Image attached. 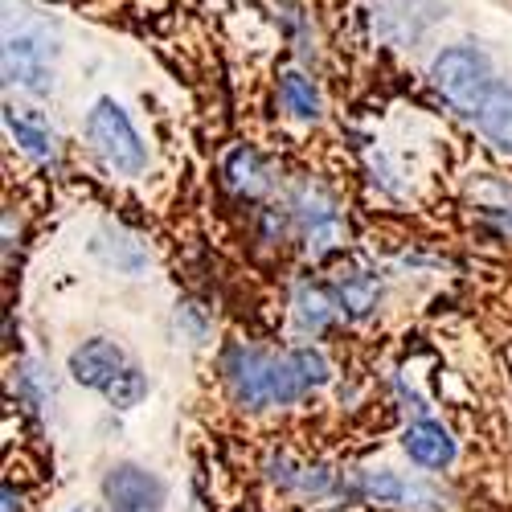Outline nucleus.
I'll return each instance as SVG.
<instances>
[{
	"label": "nucleus",
	"mask_w": 512,
	"mask_h": 512,
	"mask_svg": "<svg viewBox=\"0 0 512 512\" xmlns=\"http://www.w3.org/2000/svg\"><path fill=\"white\" fill-rule=\"evenodd\" d=\"M222 377L234 402L250 410H267V406H291L308 398L332 377V369L324 353L312 345L291 349V353H263L250 345H230L222 357Z\"/></svg>",
	"instance_id": "nucleus-1"
},
{
	"label": "nucleus",
	"mask_w": 512,
	"mask_h": 512,
	"mask_svg": "<svg viewBox=\"0 0 512 512\" xmlns=\"http://www.w3.org/2000/svg\"><path fill=\"white\" fill-rule=\"evenodd\" d=\"M70 377L78 381V386H87L95 394H103L107 402L132 410L144 402L148 394V377L140 373V365L127 357L115 340H82V345L70 353Z\"/></svg>",
	"instance_id": "nucleus-2"
},
{
	"label": "nucleus",
	"mask_w": 512,
	"mask_h": 512,
	"mask_svg": "<svg viewBox=\"0 0 512 512\" xmlns=\"http://www.w3.org/2000/svg\"><path fill=\"white\" fill-rule=\"evenodd\" d=\"M87 140L95 144V152L103 156L107 168L123 177H140L148 168V148L140 140V132L127 119V111L115 99H99L87 115Z\"/></svg>",
	"instance_id": "nucleus-3"
},
{
	"label": "nucleus",
	"mask_w": 512,
	"mask_h": 512,
	"mask_svg": "<svg viewBox=\"0 0 512 512\" xmlns=\"http://www.w3.org/2000/svg\"><path fill=\"white\" fill-rule=\"evenodd\" d=\"M431 82L435 91L463 115H476L480 103L488 99L492 82V66L476 46H451L431 62Z\"/></svg>",
	"instance_id": "nucleus-4"
},
{
	"label": "nucleus",
	"mask_w": 512,
	"mask_h": 512,
	"mask_svg": "<svg viewBox=\"0 0 512 512\" xmlns=\"http://www.w3.org/2000/svg\"><path fill=\"white\" fill-rule=\"evenodd\" d=\"M54 37L46 29H21L5 37V78L9 87H21L37 99L54 95L58 78H54Z\"/></svg>",
	"instance_id": "nucleus-5"
},
{
	"label": "nucleus",
	"mask_w": 512,
	"mask_h": 512,
	"mask_svg": "<svg viewBox=\"0 0 512 512\" xmlns=\"http://www.w3.org/2000/svg\"><path fill=\"white\" fill-rule=\"evenodd\" d=\"M103 500L111 512H164V480L148 467L123 459L115 467H107L103 476Z\"/></svg>",
	"instance_id": "nucleus-6"
},
{
	"label": "nucleus",
	"mask_w": 512,
	"mask_h": 512,
	"mask_svg": "<svg viewBox=\"0 0 512 512\" xmlns=\"http://www.w3.org/2000/svg\"><path fill=\"white\" fill-rule=\"evenodd\" d=\"M291 213H295V222L304 226V238H308V250L312 254L336 246V238H340V213H336L332 197H324L316 185H300V189H295Z\"/></svg>",
	"instance_id": "nucleus-7"
},
{
	"label": "nucleus",
	"mask_w": 512,
	"mask_h": 512,
	"mask_svg": "<svg viewBox=\"0 0 512 512\" xmlns=\"http://www.w3.org/2000/svg\"><path fill=\"white\" fill-rule=\"evenodd\" d=\"M402 447L406 455L418 463V467H447L455 459V439L443 422H431V418H422V422H410L406 426V435H402Z\"/></svg>",
	"instance_id": "nucleus-8"
},
{
	"label": "nucleus",
	"mask_w": 512,
	"mask_h": 512,
	"mask_svg": "<svg viewBox=\"0 0 512 512\" xmlns=\"http://www.w3.org/2000/svg\"><path fill=\"white\" fill-rule=\"evenodd\" d=\"M226 185L238 197L254 201V197H263L271 189V168H267V160L254 148H234L230 160H226Z\"/></svg>",
	"instance_id": "nucleus-9"
},
{
	"label": "nucleus",
	"mask_w": 512,
	"mask_h": 512,
	"mask_svg": "<svg viewBox=\"0 0 512 512\" xmlns=\"http://www.w3.org/2000/svg\"><path fill=\"white\" fill-rule=\"evenodd\" d=\"M476 123H480V132L488 136V144H496L500 152L512 156V87H496L488 91V99L480 103L476 111Z\"/></svg>",
	"instance_id": "nucleus-10"
},
{
	"label": "nucleus",
	"mask_w": 512,
	"mask_h": 512,
	"mask_svg": "<svg viewBox=\"0 0 512 512\" xmlns=\"http://www.w3.org/2000/svg\"><path fill=\"white\" fill-rule=\"evenodd\" d=\"M5 127H9V136L37 160H50L58 152V140L50 132V123L41 119L37 111H17V107H5Z\"/></svg>",
	"instance_id": "nucleus-11"
},
{
	"label": "nucleus",
	"mask_w": 512,
	"mask_h": 512,
	"mask_svg": "<svg viewBox=\"0 0 512 512\" xmlns=\"http://www.w3.org/2000/svg\"><path fill=\"white\" fill-rule=\"evenodd\" d=\"M279 103H283V111L291 119H320V111H324L320 87L300 70H283L279 74Z\"/></svg>",
	"instance_id": "nucleus-12"
},
{
	"label": "nucleus",
	"mask_w": 512,
	"mask_h": 512,
	"mask_svg": "<svg viewBox=\"0 0 512 512\" xmlns=\"http://www.w3.org/2000/svg\"><path fill=\"white\" fill-rule=\"evenodd\" d=\"M377 300H381L377 275H369V271H349V275L336 279V304H340V312H345V316L361 320V316H369V312L377 308Z\"/></svg>",
	"instance_id": "nucleus-13"
},
{
	"label": "nucleus",
	"mask_w": 512,
	"mask_h": 512,
	"mask_svg": "<svg viewBox=\"0 0 512 512\" xmlns=\"http://www.w3.org/2000/svg\"><path fill=\"white\" fill-rule=\"evenodd\" d=\"M336 312H340L336 295H328L324 287H316V283H300V287H295V320H300V328L324 332V328H332Z\"/></svg>",
	"instance_id": "nucleus-14"
},
{
	"label": "nucleus",
	"mask_w": 512,
	"mask_h": 512,
	"mask_svg": "<svg viewBox=\"0 0 512 512\" xmlns=\"http://www.w3.org/2000/svg\"><path fill=\"white\" fill-rule=\"evenodd\" d=\"M5 512H21V496L13 492V484H5Z\"/></svg>",
	"instance_id": "nucleus-15"
},
{
	"label": "nucleus",
	"mask_w": 512,
	"mask_h": 512,
	"mask_svg": "<svg viewBox=\"0 0 512 512\" xmlns=\"http://www.w3.org/2000/svg\"><path fill=\"white\" fill-rule=\"evenodd\" d=\"M70 512H91V508H70Z\"/></svg>",
	"instance_id": "nucleus-16"
}]
</instances>
